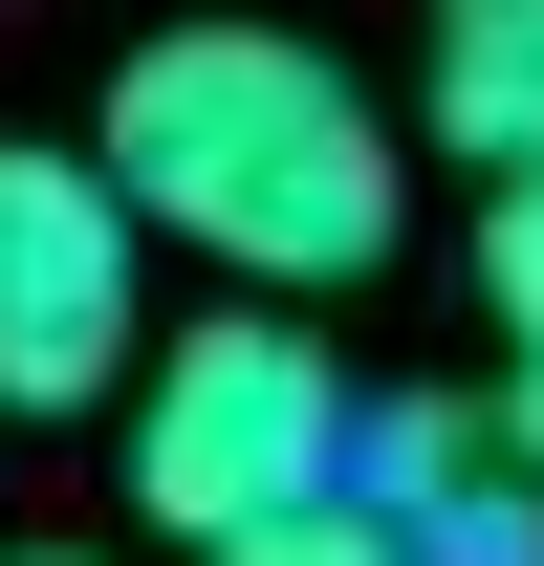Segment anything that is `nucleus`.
<instances>
[{
  "label": "nucleus",
  "mask_w": 544,
  "mask_h": 566,
  "mask_svg": "<svg viewBox=\"0 0 544 566\" xmlns=\"http://www.w3.org/2000/svg\"><path fill=\"white\" fill-rule=\"evenodd\" d=\"M87 153H109V197L153 218V262L262 283V305L370 283L393 218H414L393 109H370L305 22H153L132 66H109V109H87Z\"/></svg>",
  "instance_id": "nucleus-1"
},
{
  "label": "nucleus",
  "mask_w": 544,
  "mask_h": 566,
  "mask_svg": "<svg viewBox=\"0 0 544 566\" xmlns=\"http://www.w3.org/2000/svg\"><path fill=\"white\" fill-rule=\"evenodd\" d=\"M109 415H132V523H153V545H197V566L240 545V523H283V501H327L348 436H370L305 305H197Z\"/></svg>",
  "instance_id": "nucleus-2"
},
{
  "label": "nucleus",
  "mask_w": 544,
  "mask_h": 566,
  "mask_svg": "<svg viewBox=\"0 0 544 566\" xmlns=\"http://www.w3.org/2000/svg\"><path fill=\"white\" fill-rule=\"evenodd\" d=\"M153 370V218L109 153H0V415H109Z\"/></svg>",
  "instance_id": "nucleus-3"
},
{
  "label": "nucleus",
  "mask_w": 544,
  "mask_h": 566,
  "mask_svg": "<svg viewBox=\"0 0 544 566\" xmlns=\"http://www.w3.org/2000/svg\"><path fill=\"white\" fill-rule=\"evenodd\" d=\"M348 480L414 523V566H544V458L479 392H393V415L348 436Z\"/></svg>",
  "instance_id": "nucleus-4"
},
{
  "label": "nucleus",
  "mask_w": 544,
  "mask_h": 566,
  "mask_svg": "<svg viewBox=\"0 0 544 566\" xmlns=\"http://www.w3.org/2000/svg\"><path fill=\"white\" fill-rule=\"evenodd\" d=\"M414 109H436L479 175H544V0H436V44H414Z\"/></svg>",
  "instance_id": "nucleus-5"
},
{
  "label": "nucleus",
  "mask_w": 544,
  "mask_h": 566,
  "mask_svg": "<svg viewBox=\"0 0 544 566\" xmlns=\"http://www.w3.org/2000/svg\"><path fill=\"white\" fill-rule=\"evenodd\" d=\"M479 305H501V370H523V458H544V175L479 197Z\"/></svg>",
  "instance_id": "nucleus-6"
},
{
  "label": "nucleus",
  "mask_w": 544,
  "mask_h": 566,
  "mask_svg": "<svg viewBox=\"0 0 544 566\" xmlns=\"http://www.w3.org/2000/svg\"><path fill=\"white\" fill-rule=\"evenodd\" d=\"M218 566H414V523H393L370 480H327V501H283V523H240Z\"/></svg>",
  "instance_id": "nucleus-7"
},
{
  "label": "nucleus",
  "mask_w": 544,
  "mask_h": 566,
  "mask_svg": "<svg viewBox=\"0 0 544 566\" xmlns=\"http://www.w3.org/2000/svg\"><path fill=\"white\" fill-rule=\"evenodd\" d=\"M0 566H109V545H0Z\"/></svg>",
  "instance_id": "nucleus-8"
}]
</instances>
